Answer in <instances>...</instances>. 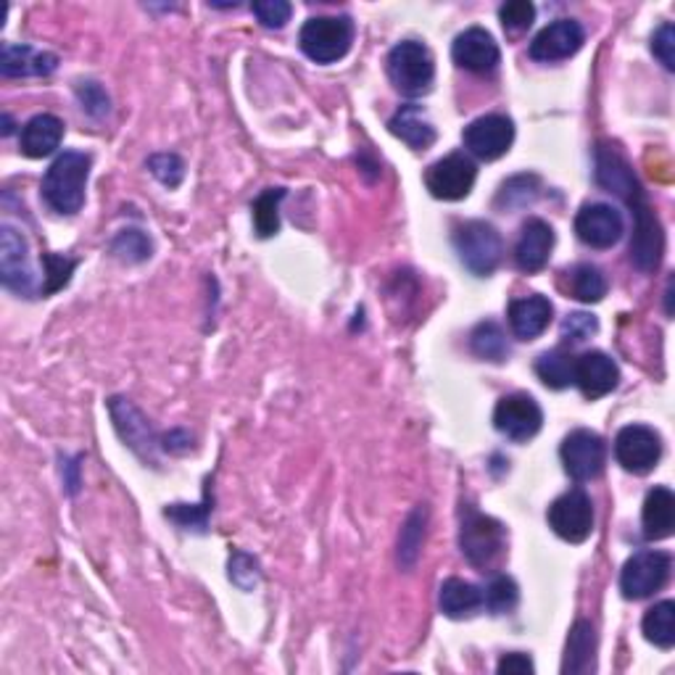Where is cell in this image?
<instances>
[{"mask_svg":"<svg viewBox=\"0 0 675 675\" xmlns=\"http://www.w3.org/2000/svg\"><path fill=\"white\" fill-rule=\"evenodd\" d=\"M597 182L607 193H615L623 204L631 208L633 238H631V261L641 272H654L663 259V227L657 214L646 199L644 188L633 174L628 161L620 157L612 146L597 148Z\"/></svg>","mask_w":675,"mask_h":675,"instance_id":"cell-1","label":"cell"},{"mask_svg":"<svg viewBox=\"0 0 675 675\" xmlns=\"http://www.w3.org/2000/svg\"><path fill=\"white\" fill-rule=\"evenodd\" d=\"M93 159L79 151H64L43 178V199L53 212L77 214L85 204V188Z\"/></svg>","mask_w":675,"mask_h":675,"instance_id":"cell-2","label":"cell"},{"mask_svg":"<svg viewBox=\"0 0 675 675\" xmlns=\"http://www.w3.org/2000/svg\"><path fill=\"white\" fill-rule=\"evenodd\" d=\"M459 546H462V555L468 557V562L485 572L504 557L506 531L499 519L483 515L475 506H464Z\"/></svg>","mask_w":675,"mask_h":675,"instance_id":"cell-3","label":"cell"},{"mask_svg":"<svg viewBox=\"0 0 675 675\" xmlns=\"http://www.w3.org/2000/svg\"><path fill=\"white\" fill-rule=\"evenodd\" d=\"M388 77L404 96H425V93H430L436 79L433 53L417 40H404L388 53Z\"/></svg>","mask_w":675,"mask_h":675,"instance_id":"cell-4","label":"cell"},{"mask_svg":"<svg viewBox=\"0 0 675 675\" xmlns=\"http://www.w3.org/2000/svg\"><path fill=\"white\" fill-rule=\"evenodd\" d=\"M454 246L459 261H462L472 275H478V278H489V275H494L496 267L502 265V235H499L496 227L489 225V222L472 219L459 225Z\"/></svg>","mask_w":675,"mask_h":675,"instance_id":"cell-5","label":"cell"},{"mask_svg":"<svg viewBox=\"0 0 675 675\" xmlns=\"http://www.w3.org/2000/svg\"><path fill=\"white\" fill-rule=\"evenodd\" d=\"M354 43V22L349 17H314L301 26L299 45L317 64H335Z\"/></svg>","mask_w":675,"mask_h":675,"instance_id":"cell-6","label":"cell"},{"mask_svg":"<svg viewBox=\"0 0 675 675\" xmlns=\"http://www.w3.org/2000/svg\"><path fill=\"white\" fill-rule=\"evenodd\" d=\"M673 559L665 551H639L628 559L623 572H620V591L625 599H646L654 591H660L671 578Z\"/></svg>","mask_w":675,"mask_h":675,"instance_id":"cell-7","label":"cell"},{"mask_svg":"<svg viewBox=\"0 0 675 675\" xmlns=\"http://www.w3.org/2000/svg\"><path fill=\"white\" fill-rule=\"evenodd\" d=\"M559 457H562L567 475H570L572 481L586 483L604 472L607 443L602 441V436L593 433V430H572L562 441Z\"/></svg>","mask_w":675,"mask_h":675,"instance_id":"cell-8","label":"cell"},{"mask_svg":"<svg viewBox=\"0 0 675 675\" xmlns=\"http://www.w3.org/2000/svg\"><path fill=\"white\" fill-rule=\"evenodd\" d=\"M549 528L567 544H583L593 533V504L586 491H567L549 506Z\"/></svg>","mask_w":675,"mask_h":675,"instance_id":"cell-9","label":"cell"},{"mask_svg":"<svg viewBox=\"0 0 675 675\" xmlns=\"http://www.w3.org/2000/svg\"><path fill=\"white\" fill-rule=\"evenodd\" d=\"M475 178L478 169L470 157H464V153H449V157H443L441 161L428 167L425 185H428L430 195H436V199L462 201L470 195Z\"/></svg>","mask_w":675,"mask_h":675,"instance_id":"cell-10","label":"cell"},{"mask_svg":"<svg viewBox=\"0 0 675 675\" xmlns=\"http://www.w3.org/2000/svg\"><path fill=\"white\" fill-rule=\"evenodd\" d=\"M464 148L481 161L502 159L515 140V125L504 114H485V117L470 121L462 132Z\"/></svg>","mask_w":675,"mask_h":675,"instance_id":"cell-11","label":"cell"},{"mask_svg":"<svg viewBox=\"0 0 675 675\" xmlns=\"http://www.w3.org/2000/svg\"><path fill=\"white\" fill-rule=\"evenodd\" d=\"M494 425L499 433L510 438V441L523 443V441H531V438L542 430L544 411L533 396L510 394L496 404Z\"/></svg>","mask_w":675,"mask_h":675,"instance_id":"cell-12","label":"cell"},{"mask_svg":"<svg viewBox=\"0 0 675 675\" xmlns=\"http://www.w3.org/2000/svg\"><path fill=\"white\" fill-rule=\"evenodd\" d=\"M615 457L623 464V470L633 475H646L657 468L663 457V441L646 425H628L615 438Z\"/></svg>","mask_w":675,"mask_h":675,"instance_id":"cell-13","label":"cell"},{"mask_svg":"<svg viewBox=\"0 0 675 675\" xmlns=\"http://www.w3.org/2000/svg\"><path fill=\"white\" fill-rule=\"evenodd\" d=\"M0 275L3 286L19 296H32L35 290V272L30 267V248L22 233H17L11 225H3L0 235Z\"/></svg>","mask_w":675,"mask_h":675,"instance_id":"cell-14","label":"cell"},{"mask_svg":"<svg viewBox=\"0 0 675 675\" xmlns=\"http://www.w3.org/2000/svg\"><path fill=\"white\" fill-rule=\"evenodd\" d=\"M586 32L576 19H557L549 26H544L531 43V58L536 61H565L583 49Z\"/></svg>","mask_w":675,"mask_h":675,"instance_id":"cell-15","label":"cell"},{"mask_svg":"<svg viewBox=\"0 0 675 675\" xmlns=\"http://www.w3.org/2000/svg\"><path fill=\"white\" fill-rule=\"evenodd\" d=\"M578 238L591 248H612L623 238V217L610 204H586L576 217Z\"/></svg>","mask_w":675,"mask_h":675,"instance_id":"cell-16","label":"cell"},{"mask_svg":"<svg viewBox=\"0 0 675 675\" xmlns=\"http://www.w3.org/2000/svg\"><path fill=\"white\" fill-rule=\"evenodd\" d=\"M620 369L618 364L604 354V351H586L583 356L576 360V369H572V383L580 388L586 398H602L618 388Z\"/></svg>","mask_w":675,"mask_h":675,"instance_id":"cell-17","label":"cell"},{"mask_svg":"<svg viewBox=\"0 0 675 675\" xmlns=\"http://www.w3.org/2000/svg\"><path fill=\"white\" fill-rule=\"evenodd\" d=\"M451 56H454L457 66H462V69L489 74L499 66L502 53H499V45L491 38V32L481 30V26H470L462 35H457L454 45H451Z\"/></svg>","mask_w":675,"mask_h":675,"instance_id":"cell-18","label":"cell"},{"mask_svg":"<svg viewBox=\"0 0 675 675\" xmlns=\"http://www.w3.org/2000/svg\"><path fill=\"white\" fill-rule=\"evenodd\" d=\"M555 248V229L544 219H528L515 246V261L523 272H542Z\"/></svg>","mask_w":675,"mask_h":675,"instance_id":"cell-19","label":"cell"},{"mask_svg":"<svg viewBox=\"0 0 675 675\" xmlns=\"http://www.w3.org/2000/svg\"><path fill=\"white\" fill-rule=\"evenodd\" d=\"M109 409L114 417V428H117L121 441H125L132 451H138L143 459H153L157 438H153V430L151 425L146 422V417L140 415L127 398H111Z\"/></svg>","mask_w":675,"mask_h":675,"instance_id":"cell-20","label":"cell"},{"mask_svg":"<svg viewBox=\"0 0 675 675\" xmlns=\"http://www.w3.org/2000/svg\"><path fill=\"white\" fill-rule=\"evenodd\" d=\"M58 56L49 51H38L32 45L6 43L0 53V74L3 77H49L56 72Z\"/></svg>","mask_w":675,"mask_h":675,"instance_id":"cell-21","label":"cell"},{"mask_svg":"<svg viewBox=\"0 0 675 675\" xmlns=\"http://www.w3.org/2000/svg\"><path fill=\"white\" fill-rule=\"evenodd\" d=\"M555 307L546 296H525L510 303V328L519 341H533L549 328Z\"/></svg>","mask_w":675,"mask_h":675,"instance_id":"cell-22","label":"cell"},{"mask_svg":"<svg viewBox=\"0 0 675 675\" xmlns=\"http://www.w3.org/2000/svg\"><path fill=\"white\" fill-rule=\"evenodd\" d=\"M388 130L394 132L398 140H404L409 148H415V151H425V148L436 143L433 121L428 119L422 106L415 104L401 106V109L394 114V119L388 121Z\"/></svg>","mask_w":675,"mask_h":675,"instance_id":"cell-23","label":"cell"},{"mask_svg":"<svg viewBox=\"0 0 675 675\" xmlns=\"http://www.w3.org/2000/svg\"><path fill=\"white\" fill-rule=\"evenodd\" d=\"M641 523H644V536L650 542H663L675 528V496L671 489L657 485L644 499V512H641Z\"/></svg>","mask_w":675,"mask_h":675,"instance_id":"cell-24","label":"cell"},{"mask_svg":"<svg viewBox=\"0 0 675 675\" xmlns=\"http://www.w3.org/2000/svg\"><path fill=\"white\" fill-rule=\"evenodd\" d=\"M64 138V121L53 114H38L22 130V153L30 159L51 157Z\"/></svg>","mask_w":675,"mask_h":675,"instance_id":"cell-25","label":"cell"},{"mask_svg":"<svg viewBox=\"0 0 675 675\" xmlns=\"http://www.w3.org/2000/svg\"><path fill=\"white\" fill-rule=\"evenodd\" d=\"M593 667H597V631L589 620H578L567 636L562 673L583 675L591 673Z\"/></svg>","mask_w":675,"mask_h":675,"instance_id":"cell-26","label":"cell"},{"mask_svg":"<svg viewBox=\"0 0 675 675\" xmlns=\"http://www.w3.org/2000/svg\"><path fill=\"white\" fill-rule=\"evenodd\" d=\"M441 612L451 620H462L475 615V610L483 607V591L475 583L462 578H449L443 580L441 597H438Z\"/></svg>","mask_w":675,"mask_h":675,"instance_id":"cell-27","label":"cell"},{"mask_svg":"<svg viewBox=\"0 0 675 675\" xmlns=\"http://www.w3.org/2000/svg\"><path fill=\"white\" fill-rule=\"evenodd\" d=\"M567 290H570L572 299L583 303H597L607 296V280L602 269L593 265H576L567 269Z\"/></svg>","mask_w":675,"mask_h":675,"instance_id":"cell-28","label":"cell"},{"mask_svg":"<svg viewBox=\"0 0 675 675\" xmlns=\"http://www.w3.org/2000/svg\"><path fill=\"white\" fill-rule=\"evenodd\" d=\"M644 639L660 650H673L675 644V604L660 602L652 610H646L644 623H641Z\"/></svg>","mask_w":675,"mask_h":675,"instance_id":"cell-29","label":"cell"},{"mask_svg":"<svg viewBox=\"0 0 675 675\" xmlns=\"http://www.w3.org/2000/svg\"><path fill=\"white\" fill-rule=\"evenodd\" d=\"M572 369H576V356H570L562 349L546 351L538 356L536 362V375L542 377L544 386L549 388H567L572 383Z\"/></svg>","mask_w":675,"mask_h":675,"instance_id":"cell-30","label":"cell"},{"mask_svg":"<svg viewBox=\"0 0 675 675\" xmlns=\"http://www.w3.org/2000/svg\"><path fill=\"white\" fill-rule=\"evenodd\" d=\"M282 199H286V191H282V188H267V191L251 204L254 227L259 238H272V235L280 229Z\"/></svg>","mask_w":675,"mask_h":675,"instance_id":"cell-31","label":"cell"},{"mask_svg":"<svg viewBox=\"0 0 675 675\" xmlns=\"http://www.w3.org/2000/svg\"><path fill=\"white\" fill-rule=\"evenodd\" d=\"M470 346L481 360L504 362L510 356V343H506L504 330L496 322H481L470 335Z\"/></svg>","mask_w":675,"mask_h":675,"instance_id":"cell-32","label":"cell"},{"mask_svg":"<svg viewBox=\"0 0 675 675\" xmlns=\"http://www.w3.org/2000/svg\"><path fill=\"white\" fill-rule=\"evenodd\" d=\"M425 525H428V506L420 504L409 515L407 525L401 528V538H398V562L404 567H411L417 562V557H420Z\"/></svg>","mask_w":675,"mask_h":675,"instance_id":"cell-33","label":"cell"},{"mask_svg":"<svg viewBox=\"0 0 675 675\" xmlns=\"http://www.w3.org/2000/svg\"><path fill=\"white\" fill-rule=\"evenodd\" d=\"M153 243L140 229H121L111 243V254L125 265H140V261L151 259Z\"/></svg>","mask_w":675,"mask_h":675,"instance_id":"cell-34","label":"cell"},{"mask_svg":"<svg viewBox=\"0 0 675 675\" xmlns=\"http://www.w3.org/2000/svg\"><path fill=\"white\" fill-rule=\"evenodd\" d=\"M519 589L510 576H499L489 583V589L483 591V607L491 615H506L517 607Z\"/></svg>","mask_w":675,"mask_h":675,"instance_id":"cell-35","label":"cell"},{"mask_svg":"<svg viewBox=\"0 0 675 675\" xmlns=\"http://www.w3.org/2000/svg\"><path fill=\"white\" fill-rule=\"evenodd\" d=\"M538 193V178L533 174H519V178H512L510 182H504L502 193H499L496 204L506 208H517V206H528Z\"/></svg>","mask_w":675,"mask_h":675,"instance_id":"cell-36","label":"cell"},{"mask_svg":"<svg viewBox=\"0 0 675 675\" xmlns=\"http://www.w3.org/2000/svg\"><path fill=\"white\" fill-rule=\"evenodd\" d=\"M148 169H151L153 178L167 188H178L182 178H185V161H182L178 153H153V157L148 159Z\"/></svg>","mask_w":675,"mask_h":675,"instance_id":"cell-37","label":"cell"},{"mask_svg":"<svg viewBox=\"0 0 675 675\" xmlns=\"http://www.w3.org/2000/svg\"><path fill=\"white\" fill-rule=\"evenodd\" d=\"M499 19H502L504 30L510 35H517V32H525L536 19V6L531 0H512V3H504L499 9Z\"/></svg>","mask_w":675,"mask_h":675,"instance_id":"cell-38","label":"cell"},{"mask_svg":"<svg viewBox=\"0 0 675 675\" xmlns=\"http://www.w3.org/2000/svg\"><path fill=\"white\" fill-rule=\"evenodd\" d=\"M43 265H45V286H43V296L56 293L69 282L74 267H77V261L66 259V256H56V254H45L43 256Z\"/></svg>","mask_w":675,"mask_h":675,"instance_id":"cell-39","label":"cell"},{"mask_svg":"<svg viewBox=\"0 0 675 675\" xmlns=\"http://www.w3.org/2000/svg\"><path fill=\"white\" fill-rule=\"evenodd\" d=\"M229 580L243 591H251L259 583V562L246 551H235L229 557Z\"/></svg>","mask_w":675,"mask_h":675,"instance_id":"cell-40","label":"cell"},{"mask_svg":"<svg viewBox=\"0 0 675 675\" xmlns=\"http://www.w3.org/2000/svg\"><path fill=\"white\" fill-rule=\"evenodd\" d=\"M164 515L169 519H174L180 528L204 533L206 523H208V506L206 504L204 506H201V504H172V506H167Z\"/></svg>","mask_w":675,"mask_h":675,"instance_id":"cell-41","label":"cell"},{"mask_svg":"<svg viewBox=\"0 0 675 675\" xmlns=\"http://www.w3.org/2000/svg\"><path fill=\"white\" fill-rule=\"evenodd\" d=\"M251 11L267 30H282L290 22V13H293L286 0H261V3L251 6Z\"/></svg>","mask_w":675,"mask_h":675,"instance_id":"cell-42","label":"cell"},{"mask_svg":"<svg viewBox=\"0 0 675 675\" xmlns=\"http://www.w3.org/2000/svg\"><path fill=\"white\" fill-rule=\"evenodd\" d=\"M597 330H599L597 317L586 312L567 314V320L562 322V338H567L570 343H583L586 338H591Z\"/></svg>","mask_w":675,"mask_h":675,"instance_id":"cell-43","label":"cell"},{"mask_svg":"<svg viewBox=\"0 0 675 675\" xmlns=\"http://www.w3.org/2000/svg\"><path fill=\"white\" fill-rule=\"evenodd\" d=\"M77 96L83 100V109L93 117H104L109 111V96L104 93V87L98 83H79Z\"/></svg>","mask_w":675,"mask_h":675,"instance_id":"cell-44","label":"cell"},{"mask_svg":"<svg viewBox=\"0 0 675 675\" xmlns=\"http://www.w3.org/2000/svg\"><path fill=\"white\" fill-rule=\"evenodd\" d=\"M673 51H675V30H673V24H663L652 38V53L663 61L665 69H671V72L675 69Z\"/></svg>","mask_w":675,"mask_h":675,"instance_id":"cell-45","label":"cell"},{"mask_svg":"<svg viewBox=\"0 0 675 675\" xmlns=\"http://www.w3.org/2000/svg\"><path fill=\"white\" fill-rule=\"evenodd\" d=\"M496 671L499 675H531L536 667H533V660L528 657V654L512 652V654H504Z\"/></svg>","mask_w":675,"mask_h":675,"instance_id":"cell-46","label":"cell"}]
</instances>
